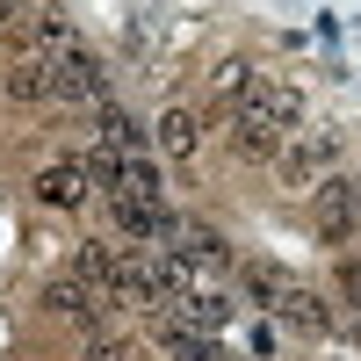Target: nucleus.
<instances>
[{"instance_id":"9b49d317","label":"nucleus","mask_w":361,"mask_h":361,"mask_svg":"<svg viewBox=\"0 0 361 361\" xmlns=\"http://www.w3.org/2000/svg\"><path fill=\"white\" fill-rule=\"evenodd\" d=\"M166 253H180L188 267H202V275H224V267H231V238H224L217 224L180 217V231H173V246H166Z\"/></svg>"},{"instance_id":"f8f14e48","label":"nucleus","mask_w":361,"mask_h":361,"mask_svg":"<svg viewBox=\"0 0 361 361\" xmlns=\"http://www.w3.org/2000/svg\"><path fill=\"white\" fill-rule=\"evenodd\" d=\"M58 94L87 102V109H109V66H102L94 51H73L66 66H58Z\"/></svg>"},{"instance_id":"aec40b11","label":"nucleus","mask_w":361,"mask_h":361,"mask_svg":"<svg viewBox=\"0 0 361 361\" xmlns=\"http://www.w3.org/2000/svg\"><path fill=\"white\" fill-rule=\"evenodd\" d=\"M87 361H137V347L116 340V333H94V340H87Z\"/></svg>"},{"instance_id":"20e7f679","label":"nucleus","mask_w":361,"mask_h":361,"mask_svg":"<svg viewBox=\"0 0 361 361\" xmlns=\"http://www.w3.org/2000/svg\"><path fill=\"white\" fill-rule=\"evenodd\" d=\"M37 304H44L51 318L80 325L87 340H94V333H109V311H116V304H109V296H102L94 282H80V275H73V267H66V275H51V282H44V296H37Z\"/></svg>"},{"instance_id":"a211bd4d","label":"nucleus","mask_w":361,"mask_h":361,"mask_svg":"<svg viewBox=\"0 0 361 361\" xmlns=\"http://www.w3.org/2000/svg\"><path fill=\"white\" fill-rule=\"evenodd\" d=\"M116 260H123V246H109V238H80V246H73V275L94 282V289H109Z\"/></svg>"},{"instance_id":"f3484780","label":"nucleus","mask_w":361,"mask_h":361,"mask_svg":"<svg viewBox=\"0 0 361 361\" xmlns=\"http://www.w3.org/2000/svg\"><path fill=\"white\" fill-rule=\"evenodd\" d=\"M289 282H296V275H289V267H275V260H253L246 275H238V289H246V304H260V311H275Z\"/></svg>"},{"instance_id":"1a4fd4ad","label":"nucleus","mask_w":361,"mask_h":361,"mask_svg":"<svg viewBox=\"0 0 361 361\" xmlns=\"http://www.w3.org/2000/svg\"><path fill=\"white\" fill-rule=\"evenodd\" d=\"M231 311H238V304H231V296H224L217 282H209V289H188V296H173V304H166L159 318H166V325H188V333H209V340H217L224 325H231Z\"/></svg>"},{"instance_id":"7ed1b4c3","label":"nucleus","mask_w":361,"mask_h":361,"mask_svg":"<svg viewBox=\"0 0 361 361\" xmlns=\"http://www.w3.org/2000/svg\"><path fill=\"white\" fill-rule=\"evenodd\" d=\"M311 224H318L325 246H361V180L325 173L311 188Z\"/></svg>"},{"instance_id":"9d476101","label":"nucleus","mask_w":361,"mask_h":361,"mask_svg":"<svg viewBox=\"0 0 361 361\" xmlns=\"http://www.w3.org/2000/svg\"><path fill=\"white\" fill-rule=\"evenodd\" d=\"M29 195H37L44 209H87L94 180H87V166H80V159H51L37 180H29Z\"/></svg>"},{"instance_id":"0eeeda50","label":"nucleus","mask_w":361,"mask_h":361,"mask_svg":"<svg viewBox=\"0 0 361 361\" xmlns=\"http://www.w3.org/2000/svg\"><path fill=\"white\" fill-rule=\"evenodd\" d=\"M0 94H8L15 109H51V102H66V94H58V66H44V58H29V51L8 58V73H0Z\"/></svg>"},{"instance_id":"6e6552de","label":"nucleus","mask_w":361,"mask_h":361,"mask_svg":"<svg viewBox=\"0 0 361 361\" xmlns=\"http://www.w3.org/2000/svg\"><path fill=\"white\" fill-rule=\"evenodd\" d=\"M267 318H282L289 333H304V340H325V333H333V296L311 289V282H289V289H282V304L267 311Z\"/></svg>"},{"instance_id":"423d86ee","label":"nucleus","mask_w":361,"mask_h":361,"mask_svg":"<svg viewBox=\"0 0 361 361\" xmlns=\"http://www.w3.org/2000/svg\"><path fill=\"white\" fill-rule=\"evenodd\" d=\"M109 224L130 246H173V231H180V217L166 202H130V195H109Z\"/></svg>"},{"instance_id":"6ab92c4d","label":"nucleus","mask_w":361,"mask_h":361,"mask_svg":"<svg viewBox=\"0 0 361 361\" xmlns=\"http://www.w3.org/2000/svg\"><path fill=\"white\" fill-rule=\"evenodd\" d=\"M333 296H340L347 311H361V253H347V260L333 267Z\"/></svg>"},{"instance_id":"39448f33","label":"nucleus","mask_w":361,"mask_h":361,"mask_svg":"<svg viewBox=\"0 0 361 361\" xmlns=\"http://www.w3.org/2000/svg\"><path fill=\"white\" fill-rule=\"evenodd\" d=\"M15 51H29V58H44V66H66L73 51H87L80 44V29H73V15H58V8H29L15 29Z\"/></svg>"},{"instance_id":"4be33fe9","label":"nucleus","mask_w":361,"mask_h":361,"mask_svg":"<svg viewBox=\"0 0 361 361\" xmlns=\"http://www.w3.org/2000/svg\"><path fill=\"white\" fill-rule=\"evenodd\" d=\"M137 361H159V354H137Z\"/></svg>"},{"instance_id":"dca6fc26","label":"nucleus","mask_w":361,"mask_h":361,"mask_svg":"<svg viewBox=\"0 0 361 361\" xmlns=\"http://www.w3.org/2000/svg\"><path fill=\"white\" fill-rule=\"evenodd\" d=\"M260 80V66H253V58H224V66L217 73H209V109H238V102H246V87Z\"/></svg>"},{"instance_id":"4468645a","label":"nucleus","mask_w":361,"mask_h":361,"mask_svg":"<svg viewBox=\"0 0 361 361\" xmlns=\"http://www.w3.org/2000/svg\"><path fill=\"white\" fill-rule=\"evenodd\" d=\"M94 145H102V152H145V145H152V130L109 102V109H94Z\"/></svg>"},{"instance_id":"f257e3e1","label":"nucleus","mask_w":361,"mask_h":361,"mask_svg":"<svg viewBox=\"0 0 361 361\" xmlns=\"http://www.w3.org/2000/svg\"><path fill=\"white\" fill-rule=\"evenodd\" d=\"M296 130H304V87L260 73V80L246 87V102L231 109V159H246V166H275L282 145H289Z\"/></svg>"},{"instance_id":"412c9836","label":"nucleus","mask_w":361,"mask_h":361,"mask_svg":"<svg viewBox=\"0 0 361 361\" xmlns=\"http://www.w3.org/2000/svg\"><path fill=\"white\" fill-rule=\"evenodd\" d=\"M22 15H29V0H0V29H15Z\"/></svg>"},{"instance_id":"ddd939ff","label":"nucleus","mask_w":361,"mask_h":361,"mask_svg":"<svg viewBox=\"0 0 361 361\" xmlns=\"http://www.w3.org/2000/svg\"><path fill=\"white\" fill-rule=\"evenodd\" d=\"M152 145H159L166 159H195V152H202V116H195V109H180V102H173V109H159Z\"/></svg>"},{"instance_id":"2eb2a0df","label":"nucleus","mask_w":361,"mask_h":361,"mask_svg":"<svg viewBox=\"0 0 361 361\" xmlns=\"http://www.w3.org/2000/svg\"><path fill=\"white\" fill-rule=\"evenodd\" d=\"M159 361H231V354H224V340L188 333V325H166V318H159Z\"/></svg>"},{"instance_id":"f03ea898","label":"nucleus","mask_w":361,"mask_h":361,"mask_svg":"<svg viewBox=\"0 0 361 361\" xmlns=\"http://www.w3.org/2000/svg\"><path fill=\"white\" fill-rule=\"evenodd\" d=\"M340 159H347V137L333 130V123H318V130H296L289 145H282V159H275V173H282V188H318L325 173H340Z\"/></svg>"}]
</instances>
